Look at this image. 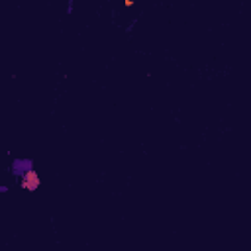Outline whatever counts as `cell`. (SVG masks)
<instances>
[{
	"mask_svg": "<svg viewBox=\"0 0 251 251\" xmlns=\"http://www.w3.org/2000/svg\"><path fill=\"white\" fill-rule=\"evenodd\" d=\"M39 184H41V180H39V175H37L35 169L27 171V173H24V175L20 176V186L25 188L27 192H35V190L39 188Z\"/></svg>",
	"mask_w": 251,
	"mask_h": 251,
	"instance_id": "6da1fadb",
	"label": "cell"
},
{
	"mask_svg": "<svg viewBox=\"0 0 251 251\" xmlns=\"http://www.w3.org/2000/svg\"><path fill=\"white\" fill-rule=\"evenodd\" d=\"M33 169V163H31V159H16L14 163H12V171L16 173V175H24V173H27V171H31Z\"/></svg>",
	"mask_w": 251,
	"mask_h": 251,
	"instance_id": "7a4b0ae2",
	"label": "cell"
}]
</instances>
